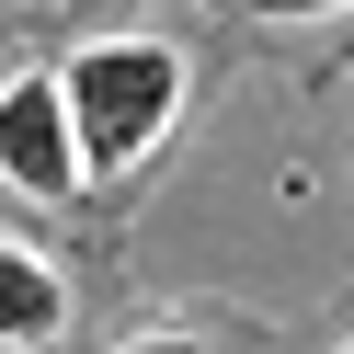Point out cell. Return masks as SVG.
<instances>
[{"label":"cell","instance_id":"cell-1","mask_svg":"<svg viewBox=\"0 0 354 354\" xmlns=\"http://www.w3.org/2000/svg\"><path fill=\"white\" fill-rule=\"evenodd\" d=\"M57 80H69V126H80V160H92V171L149 160V138L183 115V57H171V46H149V35L80 46Z\"/></svg>","mask_w":354,"mask_h":354},{"label":"cell","instance_id":"cell-2","mask_svg":"<svg viewBox=\"0 0 354 354\" xmlns=\"http://www.w3.org/2000/svg\"><path fill=\"white\" fill-rule=\"evenodd\" d=\"M0 171L24 194H80V126H69V80L57 69H24L12 92H0Z\"/></svg>","mask_w":354,"mask_h":354},{"label":"cell","instance_id":"cell-3","mask_svg":"<svg viewBox=\"0 0 354 354\" xmlns=\"http://www.w3.org/2000/svg\"><path fill=\"white\" fill-rule=\"evenodd\" d=\"M57 320H69V286L46 274V252L0 240V343H57Z\"/></svg>","mask_w":354,"mask_h":354},{"label":"cell","instance_id":"cell-4","mask_svg":"<svg viewBox=\"0 0 354 354\" xmlns=\"http://www.w3.org/2000/svg\"><path fill=\"white\" fill-rule=\"evenodd\" d=\"M263 24H308V12H343V0H252Z\"/></svg>","mask_w":354,"mask_h":354},{"label":"cell","instance_id":"cell-5","mask_svg":"<svg viewBox=\"0 0 354 354\" xmlns=\"http://www.w3.org/2000/svg\"><path fill=\"white\" fill-rule=\"evenodd\" d=\"M115 354H217V343H183V331H149V343H115Z\"/></svg>","mask_w":354,"mask_h":354},{"label":"cell","instance_id":"cell-6","mask_svg":"<svg viewBox=\"0 0 354 354\" xmlns=\"http://www.w3.org/2000/svg\"><path fill=\"white\" fill-rule=\"evenodd\" d=\"M343 354H354V343H343Z\"/></svg>","mask_w":354,"mask_h":354}]
</instances>
